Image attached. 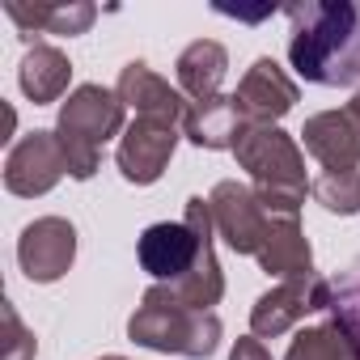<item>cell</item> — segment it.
Returning <instances> with one entry per match:
<instances>
[{"label":"cell","instance_id":"cell-1","mask_svg":"<svg viewBox=\"0 0 360 360\" xmlns=\"http://www.w3.org/2000/svg\"><path fill=\"white\" fill-rule=\"evenodd\" d=\"M288 60L301 81L347 89L360 85V0H297L284 9Z\"/></svg>","mask_w":360,"mask_h":360},{"label":"cell","instance_id":"cell-2","mask_svg":"<svg viewBox=\"0 0 360 360\" xmlns=\"http://www.w3.org/2000/svg\"><path fill=\"white\" fill-rule=\"evenodd\" d=\"M233 157L250 174L255 195L271 221H301L309 183H305V157L288 131H280L276 123H250L242 131Z\"/></svg>","mask_w":360,"mask_h":360},{"label":"cell","instance_id":"cell-3","mask_svg":"<svg viewBox=\"0 0 360 360\" xmlns=\"http://www.w3.org/2000/svg\"><path fill=\"white\" fill-rule=\"evenodd\" d=\"M221 318L212 309H191L183 301H174L161 284H153L136 314L127 318V339L165 356H187V360H208L221 347Z\"/></svg>","mask_w":360,"mask_h":360},{"label":"cell","instance_id":"cell-4","mask_svg":"<svg viewBox=\"0 0 360 360\" xmlns=\"http://www.w3.org/2000/svg\"><path fill=\"white\" fill-rule=\"evenodd\" d=\"M123 98L115 89H102V85H77L68 94V102L60 106V123H56V136H60V148L68 157V178L85 183V178L98 174V161H102V144L110 136H123Z\"/></svg>","mask_w":360,"mask_h":360},{"label":"cell","instance_id":"cell-5","mask_svg":"<svg viewBox=\"0 0 360 360\" xmlns=\"http://www.w3.org/2000/svg\"><path fill=\"white\" fill-rule=\"evenodd\" d=\"M212 233H217V225H212L208 200L191 195L183 221H161V225H148L140 233L136 259L157 284H178L183 276H191V267L200 263V250Z\"/></svg>","mask_w":360,"mask_h":360},{"label":"cell","instance_id":"cell-6","mask_svg":"<svg viewBox=\"0 0 360 360\" xmlns=\"http://www.w3.org/2000/svg\"><path fill=\"white\" fill-rule=\"evenodd\" d=\"M335 288L314 271V276H297V280H280L276 288H267L255 309H250V335L255 339H280L288 335L297 322H305L309 314H330Z\"/></svg>","mask_w":360,"mask_h":360},{"label":"cell","instance_id":"cell-7","mask_svg":"<svg viewBox=\"0 0 360 360\" xmlns=\"http://www.w3.org/2000/svg\"><path fill=\"white\" fill-rule=\"evenodd\" d=\"M208 208H212L217 238H225V246H229L233 255H259V250H263L267 229H271V217H267V208L259 204L255 187L238 183V178H225V183L212 187Z\"/></svg>","mask_w":360,"mask_h":360},{"label":"cell","instance_id":"cell-8","mask_svg":"<svg viewBox=\"0 0 360 360\" xmlns=\"http://www.w3.org/2000/svg\"><path fill=\"white\" fill-rule=\"evenodd\" d=\"M64 174H68V157L60 148V136L56 131H30L5 157V191L22 195V200H39V195L60 187Z\"/></svg>","mask_w":360,"mask_h":360},{"label":"cell","instance_id":"cell-9","mask_svg":"<svg viewBox=\"0 0 360 360\" xmlns=\"http://www.w3.org/2000/svg\"><path fill=\"white\" fill-rule=\"evenodd\" d=\"M178 136L183 127L174 123H161V119H131L127 131L119 136V148H115V165L127 183L136 187H153L157 178L165 174L174 148H178Z\"/></svg>","mask_w":360,"mask_h":360},{"label":"cell","instance_id":"cell-10","mask_svg":"<svg viewBox=\"0 0 360 360\" xmlns=\"http://www.w3.org/2000/svg\"><path fill=\"white\" fill-rule=\"evenodd\" d=\"M18 263H22L26 280H34V284H56L60 276H68V267L77 263L72 221H64V217L30 221L18 238Z\"/></svg>","mask_w":360,"mask_h":360},{"label":"cell","instance_id":"cell-11","mask_svg":"<svg viewBox=\"0 0 360 360\" xmlns=\"http://www.w3.org/2000/svg\"><path fill=\"white\" fill-rule=\"evenodd\" d=\"M297 98H301L297 81L271 56H259L246 68V77L238 81V94H233V102H238V110H242L246 123H280L297 106Z\"/></svg>","mask_w":360,"mask_h":360},{"label":"cell","instance_id":"cell-12","mask_svg":"<svg viewBox=\"0 0 360 360\" xmlns=\"http://www.w3.org/2000/svg\"><path fill=\"white\" fill-rule=\"evenodd\" d=\"M115 94L123 98V106L136 110V119H161V123H174V127H183L187 110H191V102L183 98V89H174L165 77H157L144 60H131L119 72Z\"/></svg>","mask_w":360,"mask_h":360},{"label":"cell","instance_id":"cell-13","mask_svg":"<svg viewBox=\"0 0 360 360\" xmlns=\"http://www.w3.org/2000/svg\"><path fill=\"white\" fill-rule=\"evenodd\" d=\"M301 140H305V153H309L326 174L360 169V123H356V115H352L347 106H343V110L309 115L305 127H301Z\"/></svg>","mask_w":360,"mask_h":360},{"label":"cell","instance_id":"cell-14","mask_svg":"<svg viewBox=\"0 0 360 360\" xmlns=\"http://www.w3.org/2000/svg\"><path fill=\"white\" fill-rule=\"evenodd\" d=\"M246 127L250 123L242 119L233 94H221V98H208V102H191L187 123H183V136L191 144H200V148L221 153V148H238V140H242Z\"/></svg>","mask_w":360,"mask_h":360},{"label":"cell","instance_id":"cell-15","mask_svg":"<svg viewBox=\"0 0 360 360\" xmlns=\"http://www.w3.org/2000/svg\"><path fill=\"white\" fill-rule=\"evenodd\" d=\"M225 68H229V51L212 39H195L178 56L174 77H178V89H183L187 102H208V98H221Z\"/></svg>","mask_w":360,"mask_h":360},{"label":"cell","instance_id":"cell-16","mask_svg":"<svg viewBox=\"0 0 360 360\" xmlns=\"http://www.w3.org/2000/svg\"><path fill=\"white\" fill-rule=\"evenodd\" d=\"M5 13L18 22L22 39H34V34H60V39H72V34H85L98 18V9L89 0H68V5H18L9 0Z\"/></svg>","mask_w":360,"mask_h":360},{"label":"cell","instance_id":"cell-17","mask_svg":"<svg viewBox=\"0 0 360 360\" xmlns=\"http://www.w3.org/2000/svg\"><path fill=\"white\" fill-rule=\"evenodd\" d=\"M18 81H22V94L34 102V106H47V102H60L68 94V81H72V64L60 47L51 43H34L18 68Z\"/></svg>","mask_w":360,"mask_h":360},{"label":"cell","instance_id":"cell-18","mask_svg":"<svg viewBox=\"0 0 360 360\" xmlns=\"http://www.w3.org/2000/svg\"><path fill=\"white\" fill-rule=\"evenodd\" d=\"M255 259L267 276H280V280L314 276V250H309V238H305L301 221H271L267 242Z\"/></svg>","mask_w":360,"mask_h":360},{"label":"cell","instance_id":"cell-19","mask_svg":"<svg viewBox=\"0 0 360 360\" xmlns=\"http://www.w3.org/2000/svg\"><path fill=\"white\" fill-rule=\"evenodd\" d=\"M284 360H360V343H356V335L335 314H326L322 322L305 326L288 343V356Z\"/></svg>","mask_w":360,"mask_h":360},{"label":"cell","instance_id":"cell-20","mask_svg":"<svg viewBox=\"0 0 360 360\" xmlns=\"http://www.w3.org/2000/svg\"><path fill=\"white\" fill-rule=\"evenodd\" d=\"M309 195L339 217H356L360 212V169H339V174H322L309 183Z\"/></svg>","mask_w":360,"mask_h":360},{"label":"cell","instance_id":"cell-21","mask_svg":"<svg viewBox=\"0 0 360 360\" xmlns=\"http://www.w3.org/2000/svg\"><path fill=\"white\" fill-rule=\"evenodd\" d=\"M335 288V301H330V314L356 335V343H360V259L330 284Z\"/></svg>","mask_w":360,"mask_h":360},{"label":"cell","instance_id":"cell-22","mask_svg":"<svg viewBox=\"0 0 360 360\" xmlns=\"http://www.w3.org/2000/svg\"><path fill=\"white\" fill-rule=\"evenodd\" d=\"M0 318H5V352H0V356H5V360H34L39 339L22 326L13 301H0Z\"/></svg>","mask_w":360,"mask_h":360},{"label":"cell","instance_id":"cell-23","mask_svg":"<svg viewBox=\"0 0 360 360\" xmlns=\"http://www.w3.org/2000/svg\"><path fill=\"white\" fill-rule=\"evenodd\" d=\"M229 360H271V352H267V343H263V339L246 335V339H238V343H233Z\"/></svg>","mask_w":360,"mask_h":360},{"label":"cell","instance_id":"cell-24","mask_svg":"<svg viewBox=\"0 0 360 360\" xmlns=\"http://www.w3.org/2000/svg\"><path fill=\"white\" fill-rule=\"evenodd\" d=\"M347 110H352V115H356V123H360V89L352 94V102H347Z\"/></svg>","mask_w":360,"mask_h":360},{"label":"cell","instance_id":"cell-25","mask_svg":"<svg viewBox=\"0 0 360 360\" xmlns=\"http://www.w3.org/2000/svg\"><path fill=\"white\" fill-rule=\"evenodd\" d=\"M102 360H127V356H102Z\"/></svg>","mask_w":360,"mask_h":360}]
</instances>
